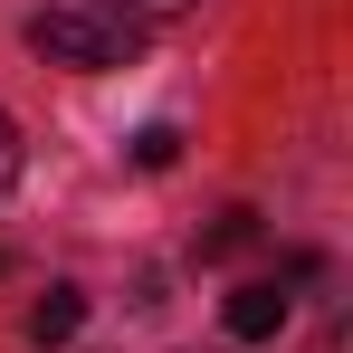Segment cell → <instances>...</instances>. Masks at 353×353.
Masks as SVG:
<instances>
[{
  "instance_id": "obj_1",
  "label": "cell",
  "mask_w": 353,
  "mask_h": 353,
  "mask_svg": "<svg viewBox=\"0 0 353 353\" xmlns=\"http://www.w3.org/2000/svg\"><path fill=\"white\" fill-rule=\"evenodd\" d=\"M29 48L48 67H124L134 58V29L124 19H96V10H39L29 19Z\"/></svg>"
},
{
  "instance_id": "obj_2",
  "label": "cell",
  "mask_w": 353,
  "mask_h": 353,
  "mask_svg": "<svg viewBox=\"0 0 353 353\" xmlns=\"http://www.w3.org/2000/svg\"><path fill=\"white\" fill-rule=\"evenodd\" d=\"M220 325H230V344H268V334L287 325V287H277V277H248V287H230Z\"/></svg>"
},
{
  "instance_id": "obj_3",
  "label": "cell",
  "mask_w": 353,
  "mask_h": 353,
  "mask_svg": "<svg viewBox=\"0 0 353 353\" xmlns=\"http://www.w3.org/2000/svg\"><path fill=\"white\" fill-rule=\"evenodd\" d=\"M77 325H86V296L77 287H48L39 305H29V344H67Z\"/></svg>"
},
{
  "instance_id": "obj_4",
  "label": "cell",
  "mask_w": 353,
  "mask_h": 353,
  "mask_svg": "<svg viewBox=\"0 0 353 353\" xmlns=\"http://www.w3.org/2000/svg\"><path fill=\"white\" fill-rule=\"evenodd\" d=\"M86 10H96V19H124V29H134V19H181L191 0H86Z\"/></svg>"
},
{
  "instance_id": "obj_5",
  "label": "cell",
  "mask_w": 353,
  "mask_h": 353,
  "mask_svg": "<svg viewBox=\"0 0 353 353\" xmlns=\"http://www.w3.org/2000/svg\"><path fill=\"white\" fill-rule=\"evenodd\" d=\"M172 153H181L172 124H143V134H134V163H143V172H172Z\"/></svg>"
},
{
  "instance_id": "obj_6",
  "label": "cell",
  "mask_w": 353,
  "mask_h": 353,
  "mask_svg": "<svg viewBox=\"0 0 353 353\" xmlns=\"http://www.w3.org/2000/svg\"><path fill=\"white\" fill-rule=\"evenodd\" d=\"M19 163H29V143H19V124L0 115V191H10V181H19Z\"/></svg>"
},
{
  "instance_id": "obj_7",
  "label": "cell",
  "mask_w": 353,
  "mask_h": 353,
  "mask_svg": "<svg viewBox=\"0 0 353 353\" xmlns=\"http://www.w3.org/2000/svg\"><path fill=\"white\" fill-rule=\"evenodd\" d=\"M248 239H258V230H248V210H230V220L210 230V258H230V248H248Z\"/></svg>"
},
{
  "instance_id": "obj_8",
  "label": "cell",
  "mask_w": 353,
  "mask_h": 353,
  "mask_svg": "<svg viewBox=\"0 0 353 353\" xmlns=\"http://www.w3.org/2000/svg\"><path fill=\"white\" fill-rule=\"evenodd\" d=\"M0 277H10V258H0Z\"/></svg>"
}]
</instances>
